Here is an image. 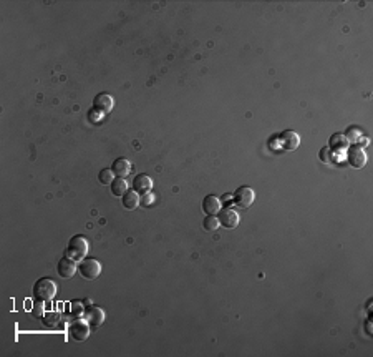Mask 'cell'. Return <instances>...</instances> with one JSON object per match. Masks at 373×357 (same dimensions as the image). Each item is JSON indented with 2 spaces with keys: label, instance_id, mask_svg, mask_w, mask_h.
Segmentation results:
<instances>
[{
  "label": "cell",
  "instance_id": "6da1fadb",
  "mask_svg": "<svg viewBox=\"0 0 373 357\" xmlns=\"http://www.w3.org/2000/svg\"><path fill=\"white\" fill-rule=\"evenodd\" d=\"M57 286H58L57 282H55L53 279H50V277H42V279H38L33 286L35 301H40V302L52 301L55 294H57Z\"/></svg>",
  "mask_w": 373,
  "mask_h": 357
},
{
  "label": "cell",
  "instance_id": "7a4b0ae2",
  "mask_svg": "<svg viewBox=\"0 0 373 357\" xmlns=\"http://www.w3.org/2000/svg\"><path fill=\"white\" fill-rule=\"evenodd\" d=\"M87 252H88L87 238L82 236V235L70 238L67 251H65V256L72 257V259H75V261H82L83 257H87Z\"/></svg>",
  "mask_w": 373,
  "mask_h": 357
},
{
  "label": "cell",
  "instance_id": "3957f363",
  "mask_svg": "<svg viewBox=\"0 0 373 357\" xmlns=\"http://www.w3.org/2000/svg\"><path fill=\"white\" fill-rule=\"evenodd\" d=\"M77 272L82 277L88 281H93L101 274V264L94 257H83L82 261H78L77 264Z\"/></svg>",
  "mask_w": 373,
  "mask_h": 357
},
{
  "label": "cell",
  "instance_id": "277c9868",
  "mask_svg": "<svg viewBox=\"0 0 373 357\" xmlns=\"http://www.w3.org/2000/svg\"><path fill=\"white\" fill-rule=\"evenodd\" d=\"M90 326L87 319H73L68 324V334L73 341L77 342H83L88 339L90 336Z\"/></svg>",
  "mask_w": 373,
  "mask_h": 357
},
{
  "label": "cell",
  "instance_id": "5b68a950",
  "mask_svg": "<svg viewBox=\"0 0 373 357\" xmlns=\"http://www.w3.org/2000/svg\"><path fill=\"white\" fill-rule=\"evenodd\" d=\"M347 161L352 168H363L367 165V153L360 145H350L347 148Z\"/></svg>",
  "mask_w": 373,
  "mask_h": 357
},
{
  "label": "cell",
  "instance_id": "8992f818",
  "mask_svg": "<svg viewBox=\"0 0 373 357\" xmlns=\"http://www.w3.org/2000/svg\"><path fill=\"white\" fill-rule=\"evenodd\" d=\"M114 107V100L111 95H108V93H98L96 97H94L93 100V110L98 113V115H106L113 110Z\"/></svg>",
  "mask_w": 373,
  "mask_h": 357
},
{
  "label": "cell",
  "instance_id": "52a82bcc",
  "mask_svg": "<svg viewBox=\"0 0 373 357\" xmlns=\"http://www.w3.org/2000/svg\"><path fill=\"white\" fill-rule=\"evenodd\" d=\"M254 200H256V193L249 186L237 188L236 193H234V203H236L239 208H249L254 203Z\"/></svg>",
  "mask_w": 373,
  "mask_h": 357
},
{
  "label": "cell",
  "instance_id": "ba28073f",
  "mask_svg": "<svg viewBox=\"0 0 373 357\" xmlns=\"http://www.w3.org/2000/svg\"><path fill=\"white\" fill-rule=\"evenodd\" d=\"M219 223H221V226L227 228V230H232V228H237L239 225V215L231 208H221V211H219V216H217Z\"/></svg>",
  "mask_w": 373,
  "mask_h": 357
},
{
  "label": "cell",
  "instance_id": "9c48e42d",
  "mask_svg": "<svg viewBox=\"0 0 373 357\" xmlns=\"http://www.w3.org/2000/svg\"><path fill=\"white\" fill-rule=\"evenodd\" d=\"M57 272H58L60 277H63V279L72 277L75 272H77V261L72 259V257H68V256H63L57 264Z\"/></svg>",
  "mask_w": 373,
  "mask_h": 357
},
{
  "label": "cell",
  "instance_id": "30bf717a",
  "mask_svg": "<svg viewBox=\"0 0 373 357\" xmlns=\"http://www.w3.org/2000/svg\"><path fill=\"white\" fill-rule=\"evenodd\" d=\"M280 146L283 148V150H287V151H292V150H297L298 148V145H300V136L297 135L295 131H292V130H287V131H282L280 133Z\"/></svg>",
  "mask_w": 373,
  "mask_h": 357
},
{
  "label": "cell",
  "instance_id": "8fae6325",
  "mask_svg": "<svg viewBox=\"0 0 373 357\" xmlns=\"http://www.w3.org/2000/svg\"><path fill=\"white\" fill-rule=\"evenodd\" d=\"M85 319L88 321V324L92 326V327H99L103 324V321H104V311L101 309V307H98V306H90L88 309H85Z\"/></svg>",
  "mask_w": 373,
  "mask_h": 357
},
{
  "label": "cell",
  "instance_id": "7c38bea8",
  "mask_svg": "<svg viewBox=\"0 0 373 357\" xmlns=\"http://www.w3.org/2000/svg\"><path fill=\"white\" fill-rule=\"evenodd\" d=\"M153 188V180L151 176L144 175V173H139V175L134 176L133 180V190L138 193V195H146V193L151 191Z\"/></svg>",
  "mask_w": 373,
  "mask_h": 357
},
{
  "label": "cell",
  "instance_id": "4fadbf2b",
  "mask_svg": "<svg viewBox=\"0 0 373 357\" xmlns=\"http://www.w3.org/2000/svg\"><path fill=\"white\" fill-rule=\"evenodd\" d=\"M202 211L206 215H217L221 211V200L214 195H207L202 200Z\"/></svg>",
  "mask_w": 373,
  "mask_h": 357
},
{
  "label": "cell",
  "instance_id": "5bb4252c",
  "mask_svg": "<svg viewBox=\"0 0 373 357\" xmlns=\"http://www.w3.org/2000/svg\"><path fill=\"white\" fill-rule=\"evenodd\" d=\"M111 170L118 178H124L129 171H131V163H129L126 158H116L111 165Z\"/></svg>",
  "mask_w": 373,
  "mask_h": 357
},
{
  "label": "cell",
  "instance_id": "9a60e30c",
  "mask_svg": "<svg viewBox=\"0 0 373 357\" xmlns=\"http://www.w3.org/2000/svg\"><path fill=\"white\" fill-rule=\"evenodd\" d=\"M141 203V198L136 191H126L121 196V205L124 206V210H136L138 205Z\"/></svg>",
  "mask_w": 373,
  "mask_h": 357
},
{
  "label": "cell",
  "instance_id": "2e32d148",
  "mask_svg": "<svg viewBox=\"0 0 373 357\" xmlns=\"http://www.w3.org/2000/svg\"><path fill=\"white\" fill-rule=\"evenodd\" d=\"M330 150L333 151H347L348 148V140L345 138V135H340V133H337V135H333L330 138Z\"/></svg>",
  "mask_w": 373,
  "mask_h": 357
},
{
  "label": "cell",
  "instance_id": "e0dca14e",
  "mask_svg": "<svg viewBox=\"0 0 373 357\" xmlns=\"http://www.w3.org/2000/svg\"><path fill=\"white\" fill-rule=\"evenodd\" d=\"M109 190H111L113 196L121 198L124 193L128 191V183L124 181L123 178H114V180L111 181V185H109Z\"/></svg>",
  "mask_w": 373,
  "mask_h": 357
},
{
  "label": "cell",
  "instance_id": "ac0fdd59",
  "mask_svg": "<svg viewBox=\"0 0 373 357\" xmlns=\"http://www.w3.org/2000/svg\"><path fill=\"white\" fill-rule=\"evenodd\" d=\"M219 226H221V223H219V220H217L216 215H207V216L202 220V228H204L206 231H209V233H214Z\"/></svg>",
  "mask_w": 373,
  "mask_h": 357
},
{
  "label": "cell",
  "instance_id": "d6986e66",
  "mask_svg": "<svg viewBox=\"0 0 373 357\" xmlns=\"http://www.w3.org/2000/svg\"><path fill=\"white\" fill-rule=\"evenodd\" d=\"M113 175L114 173H113L111 168H103V170L98 173V180L101 185H111V181L114 180Z\"/></svg>",
  "mask_w": 373,
  "mask_h": 357
},
{
  "label": "cell",
  "instance_id": "ffe728a7",
  "mask_svg": "<svg viewBox=\"0 0 373 357\" xmlns=\"http://www.w3.org/2000/svg\"><path fill=\"white\" fill-rule=\"evenodd\" d=\"M60 321H62V316H60V312H47V314L43 316V322L48 327H53V326L60 324Z\"/></svg>",
  "mask_w": 373,
  "mask_h": 357
},
{
  "label": "cell",
  "instance_id": "44dd1931",
  "mask_svg": "<svg viewBox=\"0 0 373 357\" xmlns=\"http://www.w3.org/2000/svg\"><path fill=\"white\" fill-rule=\"evenodd\" d=\"M345 138L348 141H352V143H357V141H360V138H362V130L360 128H357V126H350L348 130L345 131Z\"/></svg>",
  "mask_w": 373,
  "mask_h": 357
},
{
  "label": "cell",
  "instance_id": "7402d4cb",
  "mask_svg": "<svg viewBox=\"0 0 373 357\" xmlns=\"http://www.w3.org/2000/svg\"><path fill=\"white\" fill-rule=\"evenodd\" d=\"M318 158H320L323 163H330L332 161V150L328 146H323L320 153H318Z\"/></svg>",
  "mask_w": 373,
  "mask_h": 357
},
{
  "label": "cell",
  "instance_id": "603a6c76",
  "mask_svg": "<svg viewBox=\"0 0 373 357\" xmlns=\"http://www.w3.org/2000/svg\"><path fill=\"white\" fill-rule=\"evenodd\" d=\"M141 203L144 206H151L153 203H154V196L151 195V193H146V195H143V198H141Z\"/></svg>",
  "mask_w": 373,
  "mask_h": 357
},
{
  "label": "cell",
  "instance_id": "cb8c5ba5",
  "mask_svg": "<svg viewBox=\"0 0 373 357\" xmlns=\"http://www.w3.org/2000/svg\"><path fill=\"white\" fill-rule=\"evenodd\" d=\"M40 304H42L40 301H35V307H33V316L35 317H42L43 316L42 312H40Z\"/></svg>",
  "mask_w": 373,
  "mask_h": 357
},
{
  "label": "cell",
  "instance_id": "d4e9b609",
  "mask_svg": "<svg viewBox=\"0 0 373 357\" xmlns=\"http://www.w3.org/2000/svg\"><path fill=\"white\" fill-rule=\"evenodd\" d=\"M365 331H367V334H368V336H372V329H370V321H367V322H365Z\"/></svg>",
  "mask_w": 373,
  "mask_h": 357
}]
</instances>
